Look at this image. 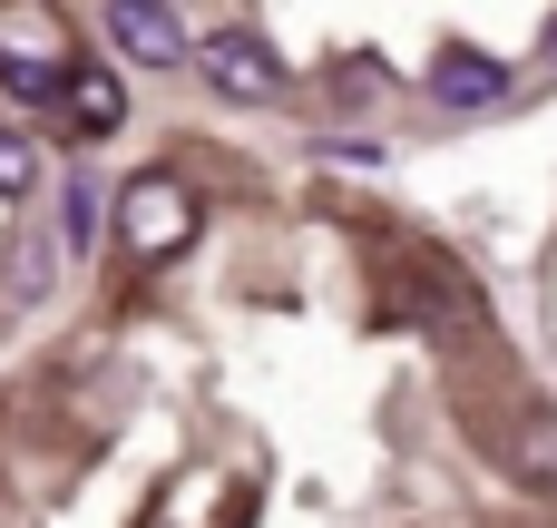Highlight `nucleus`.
Here are the masks:
<instances>
[{"instance_id": "39448f33", "label": "nucleus", "mask_w": 557, "mask_h": 528, "mask_svg": "<svg viewBox=\"0 0 557 528\" xmlns=\"http://www.w3.org/2000/svg\"><path fill=\"white\" fill-rule=\"evenodd\" d=\"M108 39L137 69H186V20L166 0H108Z\"/></svg>"}, {"instance_id": "7ed1b4c3", "label": "nucleus", "mask_w": 557, "mask_h": 528, "mask_svg": "<svg viewBox=\"0 0 557 528\" xmlns=\"http://www.w3.org/2000/svg\"><path fill=\"white\" fill-rule=\"evenodd\" d=\"M186 59L206 69V88H215V98H245V108L284 88V59H274L255 29H215V39H186Z\"/></svg>"}, {"instance_id": "f03ea898", "label": "nucleus", "mask_w": 557, "mask_h": 528, "mask_svg": "<svg viewBox=\"0 0 557 528\" xmlns=\"http://www.w3.org/2000/svg\"><path fill=\"white\" fill-rule=\"evenodd\" d=\"M69 20L49 10V0H0V88L10 98H59V78H69Z\"/></svg>"}, {"instance_id": "423d86ee", "label": "nucleus", "mask_w": 557, "mask_h": 528, "mask_svg": "<svg viewBox=\"0 0 557 528\" xmlns=\"http://www.w3.org/2000/svg\"><path fill=\"white\" fill-rule=\"evenodd\" d=\"M431 98H441V108H499V98H509V69H499L490 49H441V59H431Z\"/></svg>"}, {"instance_id": "9d476101", "label": "nucleus", "mask_w": 557, "mask_h": 528, "mask_svg": "<svg viewBox=\"0 0 557 528\" xmlns=\"http://www.w3.org/2000/svg\"><path fill=\"white\" fill-rule=\"evenodd\" d=\"M548 59H557V20H548Z\"/></svg>"}, {"instance_id": "f257e3e1", "label": "nucleus", "mask_w": 557, "mask_h": 528, "mask_svg": "<svg viewBox=\"0 0 557 528\" xmlns=\"http://www.w3.org/2000/svg\"><path fill=\"white\" fill-rule=\"evenodd\" d=\"M117 245H127L137 265L186 255V245H196V186H186V176H166V167L127 176V186H117Z\"/></svg>"}, {"instance_id": "0eeeda50", "label": "nucleus", "mask_w": 557, "mask_h": 528, "mask_svg": "<svg viewBox=\"0 0 557 528\" xmlns=\"http://www.w3.org/2000/svg\"><path fill=\"white\" fill-rule=\"evenodd\" d=\"M59 108L78 118V137H108V127H127V88H117V69H98V59H69V78H59Z\"/></svg>"}, {"instance_id": "6e6552de", "label": "nucleus", "mask_w": 557, "mask_h": 528, "mask_svg": "<svg viewBox=\"0 0 557 528\" xmlns=\"http://www.w3.org/2000/svg\"><path fill=\"white\" fill-rule=\"evenodd\" d=\"M98 206H108V196H98V186L78 176V186H69V216H59V235H69V255H88V245H98Z\"/></svg>"}, {"instance_id": "1a4fd4ad", "label": "nucleus", "mask_w": 557, "mask_h": 528, "mask_svg": "<svg viewBox=\"0 0 557 528\" xmlns=\"http://www.w3.org/2000/svg\"><path fill=\"white\" fill-rule=\"evenodd\" d=\"M29 186H39V147L20 127H0V196H29Z\"/></svg>"}, {"instance_id": "20e7f679", "label": "nucleus", "mask_w": 557, "mask_h": 528, "mask_svg": "<svg viewBox=\"0 0 557 528\" xmlns=\"http://www.w3.org/2000/svg\"><path fill=\"white\" fill-rule=\"evenodd\" d=\"M490 461H499V470H509L519 490L557 500V402H509V421H499Z\"/></svg>"}]
</instances>
